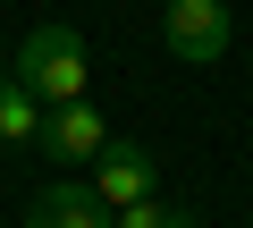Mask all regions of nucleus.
Wrapping results in <instances>:
<instances>
[{
  "label": "nucleus",
  "mask_w": 253,
  "mask_h": 228,
  "mask_svg": "<svg viewBox=\"0 0 253 228\" xmlns=\"http://www.w3.org/2000/svg\"><path fill=\"white\" fill-rule=\"evenodd\" d=\"M9 76H17V68H0V85H9Z\"/></svg>",
  "instance_id": "nucleus-9"
},
{
  "label": "nucleus",
  "mask_w": 253,
  "mask_h": 228,
  "mask_svg": "<svg viewBox=\"0 0 253 228\" xmlns=\"http://www.w3.org/2000/svg\"><path fill=\"white\" fill-rule=\"evenodd\" d=\"M101 144H110V119H101L93 101H59V110H42V152H51L59 169H76V161L93 169Z\"/></svg>",
  "instance_id": "nucleus-3"
},
{
  "label": "nucleus",
  "mask_w": 253,
  "mask_h": 228,
  "mask_svg": "<svg viewBox=\"0 0 253 228\" xmlns=\"http://www.w3.org/2000/svg\"><path fill=\"white\" fill-rule=\"evenodd\" d=\"M0 144H42V101L9 76L0 85Z\"/></svg>",
  "instance_id": "nucleus-6"
},
{
  "label": "nucleus",
  "mask_w": 253,
  "mask_h": 228,
  "mask_svg": "<svg viewBox=\"0 0 253 228\" xmlns=\"http://www.w3.org/2000/svg\"><path fill=\"white\" fill-rule=\"evenodd\" d=\"M152 186H161V169H152V152L144 144H101V161H93V194L118 211V203H152Z\"/></svg>",
  "instance_id": "nucleus-4"
},
{
  "label": "nucleus",
  "mask_w": 253,
  "mask_h": 228,
  "mask_svg": "<svg viewBox=\"0 0 253 228\" xmlns=\"http://www.w3.org/2000/svg\"><path fill=\"white\" fill-rule=\"evenodd\" d=\"M161 43H169V59L211 68L228 51V0H169L161 9Z\"/></svg>",
  "instance_id": "nucleus-2"
},
{
  "label": "nucleus",
  "mask_w": 253,
  "mask_h": 228,
  "mask_svg": "<svg viewBox=\"0 0 253 228\" xmlns=\"http://www.w3.org/2000/svg\"><path fill=\"white\" fill-rule=\"evenodd\" d=\"M26 228H110V203H101L93 186L59 178V186H42V194L26 203Z\"/></svg>",
  "instance_id": "nucleus-5"
},
{
  "label": "nucleus",
  "mask_w": 253,
  "mask_h": 228,
  "mask_svg": "<svg viewBox=\"0 0 253 228\" xmlns=\"http://www.w3.org/2000/svg\"><path fill=\"white\" fill-rule=\"evenodd\" d=\"M17 85L42 101V110H59V101H84V34L76 26H34L26 43H17Z\"/></svg>",
  "instance_id": "nucleus-1"
},
{
  "label": "nucleus",
  "mask_w": 253,
  "mask_h": 228,
  "mask_svg": "<svg viewBox=\"0 0 253 228\" xmlns=\"http://www.w3.org/2000/svg\"><path fill=\"white\" fill-rule=\"evenodd\" d=\"M161 228H203V220H194V211H169V220H161Z\"/></svg>",
  "instance_id": "nucleus-8"
},
{
  "label": "nucleus",
  "mask_w": 253,
  "mask_h": 228,
  "mask_svg": "<svg viewBox=\"0 0 253 228\" xmlns=\"http://www.w3.org/2000/svg\"><path fill=\"white\" fill-rule=\"evenodd\" d=\"M161 220H169L161 203H118V211H110V228H161Z\"/></svg>",
  "instance_id": "nucleus-7"
}]
</instances>
